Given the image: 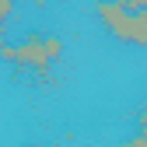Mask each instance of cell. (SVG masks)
<instances>
[{"label": "cell", "mask_w": 147, "mask_h": 147, "mask_svg": "<svg viewBox=\"0 0 147 147\" xmlns=\"http://www.w3.org/2000/svg\"><path fill=\"white\" fill-rule=\"evenodd\" d=\"M95 18L116 42L147 49V11H126L116 0H98L95 4Z\"/></svg>", "instance_id": "6da1fadb"}, {"label": "cell", "mask_w": 147, "mask_h": 147, "mask_svg": "<svg viewBox=\"0 0 147 147\" xmlns=\"http://www.w3.org/2000/svg\"><path fill=\"white\" fill-rule=\"evenodd\" d=\"M63 56V39H56V35H39V32H32L25 35L21 42H0V60H7V63H18V67H32V70H39L46 74L49 63H56Z\"/></svg>", "instance_id": "7a4b0ae2"}, {"label": "cell", "mask_w": 147, "mask_h": 147, "mask_svg": "<svg viewBox=\"0 0 147 147\" xmlns=\"http://www.w3.org/2000/svg\"><path fill=\"white\" fill-rule=\"evenodd\" d=\"M11 14H14V0H0V25H7Z\"/></svg>", "instance_id": "3957f363"}, {"label": "cell", "mask_w": 147, "mask_h": 147, "mask_svg": "<svg viewBox=\"0 0 147 147\" xmlns=\"http://www.w3.org/2000/svg\"><path fill=\"white\" fill-rule=\"evenodd\" d=\"M116 4L126 11H147V0H116Z\"/></svg>", "instance_id": "277c9868"}, {"label": "cell", "mask_w": 147, "mask_h": 147, "mask_svg": "<svg viewBox=\"0 0 147 147\" xmlns=\"http://www.w3.org/2000/svg\"><path fill=\"white\" fill-rule=\"evenodd\" d=\"M119 147H147V137H144V133H137V137H130V140H123Z\"/></svg>", "instance_id": "5b68a950"}, {"label": "cell", "mask_w": 147, "mask_h": 147, "mask_svg": "<svg viewBox=\"0 0 147 147\" xmlns=\"http://www.w3.org/2000/svg\"><path fill=\"white\" fill-rule=\"evenodd\" d=\"M137 123H140V130L147 126V105H144V112H140V119H137Z\"/></svg>", "instance_id": "8992f818"}, {"label": "cell", "mask_w": 147, "mask_h": 147, "mask_svg": "<svg viewBox=\"0 0 147 147\" xmlns=\"http://www.w3.org/2000/svg\"><path fill=\"white\" fill-rule=\"evenodd\" d=\"M28 147H46V144H28Z\"/></svg>", "instance_id": "52a82bcc"}, {"label": "cell", "mask_w": 147, "mask_h": 147, "mask_svg": "<svg viewBox=\"0 0 147 147\" xmlns=\"http://www.w3.org/2000/svg\"><path fill=\"white\" fill-rule=\"evenodd\" d=\"M140 133H144V137H147V126H144V130H140Z\"/></svg>", "instance_id": "ba28073f"}]
</instances>
